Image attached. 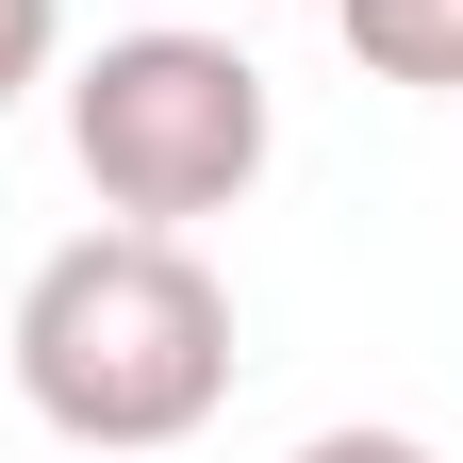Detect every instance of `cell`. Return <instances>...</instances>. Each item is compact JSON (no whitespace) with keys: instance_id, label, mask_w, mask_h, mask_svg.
Here are the masks:
<instances>
[{"instance_id":"1","label":"cell","mask_w":463,"mask_h":463,"mask_svg":"<svg viewBox=\"0 0 463 463\" xmlns=\"http://www.w3.org/2000/svg\"><path fill=\"white\" fill-rule=\"evenodd\" d=\"M17 397L83 463L199 447L232 414V281L199 265V232H67L17 281Z\"/></svg>"},{"instance_id":"2","label":"cell","mask_w":463,"mask_h":463,"mask_svg":"<svg viewBox=\"0 0 463 463\" xmlns=\"http://www.w3.org/2000/svg\"><path fill=\"white\" fill-rule=\"evenodd\" d=\"M265 149H281V99H265V67H249L232 17H149V33H99L67 67V165L133 232L232 215L265 183Z\"/></svg>"},{"instance_id":"3","label":"cell","mask_w":463,"mask_h":463,"mask_svg":"<svg viewBox=\"0 0 463 463\" xmlns=\"http://www.w3.org/2000/svg\"><path fill=\"white\" fill-rule=\"evenodd\" d=\"M331 33H347V67L364 83H463V0H331Z\"/></svg>"},{"instance_id":"4","label":"cell","mask_w":463,"mask_h":463,"mask_svg":"<svg viewBox=\"0 0 463 463\" xmlns=\"http://www.w3.org/2000/svg\"><path fill=\"white\" fill-rule=\"evenodd\" d=\"M50 67H67V0H0V116H17Z\"/></svg>"},{"instance_id":"5","label":"cell","mask_w":463,"mask_h":463,"mask_svg":"<svg viewBox=\"0 0 463 463\" xmlns=\"http://www.w3.org/2000/svg\"><path fill=\"white\" fill-rule=\"evenodd\" d=\"M281 463H447L430 430H397V414H331V430H298Z\"/></svg>"},{"instance_id":"6","label":"cell","mask_w":463,"mask_h":463,"mask_svg":"<svg viewBox=\"0 0 463 463\" xmlns=\"http://www.w3.org/2000/svg\"><path fill=\"white\" fill-rule=\"evenodd\" d=\"M199 17H249V0H199Z\"/></svg>"}]
</instances>
